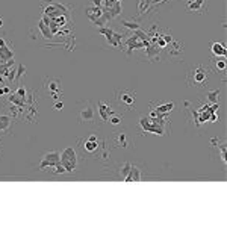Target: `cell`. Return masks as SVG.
<instances>
[{"instance_id":"cell-1","label":"cell","mask_w":227,"mask_h":227,"mask_svg":"<svg viewBox=\"0 0 227 227\" xmlns=\"http://www.w3.org/2000/svg\"><path fill=\"white\" fill-rule=\"evenodd\" d=\"M210 76H212V70L209 67L197 65L188 73V83L192 88H204L208 87Z\"/></svg>"},{"instance_id":"cell-2","label":"cell","mask_w":227,"mask_h":227,"mask_svg":"<svg viewBox=\"0 0 227 227\" xmlns=\"http://www.w3.org/2000/svg\"><path fill=\"white\" fill-rule=\"evenodd\" d=\"M61 164L65 166L67 173H73L77 168V155L73 147H67L61 153Z\"/></svg>"},{"instance_id":"cell-3","label":"cell","mask_w":227,"mask_h":227,"mask_svg":"<svg viewBox=\"0 0 227 227\" xmlns=\"http://www.w3.org/2000/svg\"><path fill=\"white\" fill-rule=\"evenodd\" d=\"M96 120V114H94V108L91 105V102H85L80 105V121L83 124H91Z\"/></svg>"},{"instance_id":"cell-4","label":"cell","mask_w":227,"mask_h":227,"mask_svg":"<svg viewBox=\"0 0 227 227\" xmlns=\"http://www.w3.org/2000/svg\"><path fill=\"white\" fill-rule=\"evenodd\" d=\"M58 162H61V153L59 151H49V153H45L43 156V161H41V164L38 166V170H44V168H47V166H53L56 165Z\"/></svg>"},{"instance_id":"cell-5","label":"cell","mask_w":227,"mask_h":227,"mask_svg":"<svg viewBox=\"0 0 227 227\" xmlns=\"http://www.w3.org/2000/svg\"><path fill=\"white\" fill-rule=\"evenodd\" d=\"M136 92L135 91H129V89H121V91H118L117 92V100H118V103H123L124 106H127V108H130L133 103H135V100H136Z\"/></svg>"},{"instance_id":"cell-6","label":"cell","mask_w":227,"mask_h":227,"mask_svg":"<svg viewBox=\"0 0 227 227\" xmlns=\"http://www.w3.org/2000/svg\"><path fill=\"white\" fill-rule=\"evenodd\" d=\"M97 105H98V114H100V118H102V121L108 123L109 117H111V115L114 114L111 105H106V103H103V102H98Z\"/></svg>"},{"instance_id":"cell-7","label":"cell","mask_w":227,"mask_h":227,"mask_svg":"<svg viewBox=\"0 0 227 227\" xmlns=\"http://www.w3.org/2000/svg\"><path fill=\"white\" fill-rule=\"evenodd\" d=\"M11 59H14V52L9 49L6 44L2 45L0 47V64H5V62L11 61Z\"/></svg>"},{"instance_id":"cell-8","label":"cell","mask_w":227,"mask_h":227,"mask_svg":"<svg viewBox=\"0 0 227 227\" xmlns=\"http://www.w3.org/2000/svg\"><path fill=\"white\" fill-rule=\"evenodd\" d=\"M141 180V171L138 166L132 165L130 166V171H129V174L124 177V182H140Z\"/></svg>"},{"instance_id":"cell-9","label":"cell","mask_w":227,"mask_h":227,"mask_svg":"<svg viewBox=\"0 0 227 227\" xmlns=\"http://www.w3.org/2000/svg\"><path fill=\"white\" fill-rule=\"evenodd\" d=\"M103 15V9L98 8V6H94V8H88V17L91 18L94 23H96L98 18Z\"/></svg>"},{"instance_id":"cell-10","label":"cell","mask_w":227,"mask_h":227,"mask_svg":"<svg viewBox=\"0 0 227 227\" xmlns=\"http://www.w3.org/2000/svg\"><path fill=\"white\" fill-rule=\"evenodd\" d=\"M83 150L87 151V153H94L98 150V141H91V140H87L85 141V144L82 145Z\"/></svg>"},{"instance_id":"cell-11","label":"cell","mask_w":227,"mask_h":227,"mask_svg":"<svg viewBox=\"0 0 227 227\" xmlns=\"http://www.w3.org/2000/svg\"><path fill=\"white\" fill-rule=\"evenodd\" d=\"M212 53L218 58V56H226V47L221 43H214L212 44Z\"/></svg>"},{"instance_id":"cell-12","label":"cell","mask_w":227,"mask_h":227,"mask_svg":"<svg viewBox=\"0 0 227 227\" xmlns=\"http://www.w3.org/2000/svg\"><path fill=\"white\" fill-rule=\"evenodd\" d=\"M11 123H12V118H11V117H8V115H0V132L8 130Z\"/></svg>"},{"instance_id":"cell-13","label":"cell","mask_w":227,"mask_h":227,"mask_svg":"<svg viewBox=\"0 0 227 227\" xmlns=\"http://www.w3.org/2000/svg\"><path fill=\"white\" fill-rule=\"evenodd\" d=\"M174 109V103L173 102H170V103H165V105H159V106H156V111L157 114H168V112H171Z\"/></svg>"},{"instance_id":"cell-14","label":"cell","mask_w":227,"mask_h":227,"mask_svg":"<svg viewBox=\"0 0 227 227\" xmlns=\"http://www.w3.org/2000/svg\"><path fill=\"white\" fill-rule=\"evenodd\" d=\"M203 6H204V0H189V11H203Z\"/></svg>"},{"instance_id":"cell-15","label":"cell","mask_w":227,"mask_h":227,"mask_svg":"<svg viewBox=\"0 0 227 227\" xmlns=\"http://www.w3.org/2000/svg\"><path fill=\"white\" fill-rule=\"evenodd\" d=\"M38 27L41 29V32H43V35H44V38H52V30L49 29V24H45L44 23V20H41L40 23H38Z\"/></svg>"},{"instance_id":"cell-16","label":"cell","mask_w":227,"mask_h":227,"mask_svg":"<svg viewBox=\"0 0 227 227\" xmlns=\"http://www.w3.org/2000/svg\"><path fill=\"white\" fill-rule=\"evenodd\" d=\"M218 96H219V89H214V91H209L206 97L209 98V102L212 103H218Z\"/></svg>"},{"instance_id":"cell-17","label":"cell","mask_w":227,"mask_h":227,"mask_svg":"<svg viewBox=\"0 0 227 227\" xmlns=\"http://www.w3.org/2000/svg\"><path fill=\"white\" fill-rule=\"evenodd\" d=\"M49 91L50 92H55V91H61L59 89V83H61V80L59 79H56V80H49Z\"/></svg>"},{"instance_id":"cell-18","label":"cell","mask_w":227,"mask_h":227,"mask_svg":"<svg viewBox=\"0 0 227 227\" xmlns=\"http://www.w3.org/2000/svg\"><path fill=\"white\" fill-rule=\"evenodd\" d=\"M215 67H217V70L219 71H226V61H224V56L223 58H217L215 59Z\"/></svg>"},{"instance_id":"cell-19","label":"cell","mask_w":227,"mask_h":227,"mask_svg":"<svg viewBox=\"0 0 227 227\" xmlns=\"http://www.w3.org/2000/svg\"><path fill=\"white\" fill-rule=\"evenodd\" d=\"M52 168H53V173H55V174H64V173H67L65 166L62 165L61 162H58V164H56V165H53Z\"/></svg>"},{"instance_id":"cell-20","label":"cell","mask_w":227,"mask_h":227,"mask_svg":"<svg viewBox=\"0 0 227 227\" xmlns=\"http://www.w3.org/2000/svg\"><path fill=\"white\" fill-rule=\"evenodd\" d=\"M108 123H111L112 126H118V124L121 123V117H120V115H114V114H112V115L109 117Z\"/></svg>"},{"instance_id":"cell-21","label":"cell","mask_w":227,"mask_h":227,"mask_svg":"<svg viewBox=\"0 0 227 227\" xmlns=\"http://www.w3.org/2000/svg\"><path fill=\"white\" fill-rule=\"evenodd\" d=\"M15 73H17V74H15V80H18V79L21 77V76H24V73H26V67H24L23 64H20Z\"/></svg>"},{"instance_id":"cell-22","label":"cell","mask_w":227,"mask_h":227,"mask_svg":"<svg viewBox=\"0 0 227 227\" xmlns=\"http://www.w3.org/2000/svg\"><path fill=\"white\" fill-rule=\"evenodd\" d=\"M123 26L129 27V29H133V30H140V24L138 23H132V21H123Z\"/></svg>"},{"instance_id":"cell-23","label":"cell","mask_w":227,"mask_h":227,"mask_svg":"<svg viewBox=\"0 0 227 227\" xmlns=\"http://www.w3.org/2000/svg\"><path fill=\"white\" fill-rule=\"evenodd\" d=\"M130 166H132L130 164H124V165H123V168L120 170V174H121L123 179H124L126 176L129 174V171H130Z\"/></svg>"},{"instance_id":"cell-24","label":"cell","mask_w":227,"mask_h":227,"mask_svg":"<svg viewBox=\"0 0 227 227\" xmlns=\"http://www.w3.org/2000/svg\"><path fill=\"white\" fill-rule=\"evenodd\" d=\"M8 94H11V89H9V87H6V85H2V87H0V97H2V96H8Z\"/></svg>"},{"instance_id":"cell-25","label":"cell","mask_w":227,"mask_h":227,"mask_svg":"<svg viewBox=\"0 0 227 227\" xmlns=\"http://www.w3.org/2000/svg\"><path fill=\"white\" fill-rule=\"evenodd\" d=\"M14 92H15V94H18V96L20 97H23V98H26V89H24V88L23 87H20V88H17V89H15V91H14Z\"/></svg>"},{"instance_id":"cell-26","label":"cell","mask_w":227,"mask_h":227,"mask_svg":"<svg viewBox=\"0 0 227 227\" xmlns=\"http://www.w3.org/2000/svg\"><path fill=\"white\" fill-rule=\"evenodd\" d=\"M62 108H64V103H62V102H59V103L55 105V109H56V111H61Z\"/></svg>"},{"instance_id":"cell-27","label":"cell","mask_w":227,"mask_h":227,"mask_svg":"<svg viewBox=\"0 0 227 227\" xmlns=\"http://www.w3.org/2000/svg\"><path fill=\"white\" fill-rule=\"evenodd\" d=\"M88 140H91V141H97V136H96V135H91V136H88Z\"/></svg>"},{"instance_id":"cell-28","label":"cell","mask_w":227,"mask_h":227,"mask_svg":"<svg viewBox=\"0 0 227 227\" xmlns=\"http://www.w3.org/2000/svg\"><path fill=\"white\" fill-rule=\"evenodd\" d=\"M2 45H5V40H3V38H0V47H2Z\"/></svg>"},{"instance_id":"cell-29","label":"cell","mask_w":227,"mask_h":227,"mask_svg":"<svg viewBox=\"0 0 227 227\" xmlns=\"http://www.w3.org/2000/svg\"><path fill=\"white\" fill-rule=\"evenodd\" d=\"M3 26V18H0V27Z\"/></svg>"},{"instance_id":"cell-30","label":"cell","mask_w":227,"mask_h":227,"mask_svg":"<svg viewBox=\"0 0 227 227\" xmlns=\"http://www.w3.org/2000/svg\"><path fill=\"white\" fill-rule=\"evenodd\" d=\"M114 2H118V3H120V2H121V0H114Z\"/></svg>"}]
</instances>
